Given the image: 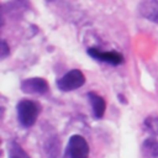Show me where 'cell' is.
Wrapping results in <instances>:
<instances>
[{"mask_svg":"<svg viewBox=\"0 0 158 158\" xmlns=\"http://www.w3.org/2000/svg\"><path fill=\"white\" fill-rule=\"evenodd\" d=\"M21 91L25 94H36V95H42L48 91V83L46 79L40 78V77H33L25 79L21 83Z\"/></svg>","mask_w":158,"mask_h":158,"instance_id":"obj_5","label":"cell"},{"mask_svg":"<svg viewBox=\"0 0 158 158\" xmlns=\"http://www.w3.org/2000/svg\"><path fill=\"white\" fill-rule=\"evenodd\" d=\"M89 157V144L86 139L80 135H73L69 137L63 158H88Z\"/></svg>","mask_w":158,"mask_h":158,"instance_id":"obj_2","label":"cell"},{"mask_svg":"<svg viewBox=\"0 0 158 158\" xmlns=\"http://www.w3.org/2000/svg\"><path fill=\"white\" fill-rule=\"evenodd\" d=\"M7 154L9 158H31L26 151L16 142H10L7 147Z\"/></svg>","mask_w":158,"mask_h":158,"instance_id":"obj_9","label":"cell"},{"mask_svg":"<svg viewBox=\"0 0 158 158\" xmlns=\"http://www.w3.org/2000/svg\"><path fill=\"white\" fill-rule=\"evenodd\" d=\"M16 114H17V121L22 127H31L35 125L38 117L40 106L37 105V102L30 99H25L17 102Z\"/></svg>","mask_w":158,"mask_h":158,"instance_id":"obj_1","label":"cell"},{"mask_svg":"<svg viewBox=\"0 0 158 158\" xmlns=\"http://www.w3.org/2000/svg\"><path fill=\"white\" fill-rule=\"evenodd\" d=\"M9 54H10V47H9L7 43L2 40V41H1V47H0V58L4 59V58H6Z\"/></svg>","mask_w":158,"mask_h":158,"instance_id":"obj_11","label":"cell"},{"mask_svg":"<svg viewBox=\"0 0 158 158\" xmlns=\"http://www.w3.org/2000/svg\"><path fill=\"white\" fill-rule=\"evenodd\" d=\"M86 98L89 99V101L91 104V109H93V114H94L95 118H101L106 110V102H105L104 98L98 95L94 91H89L86 94Z\"/></svg>","mask_w":158,"mask_h":158,"instance_id":"obj_7","label":"cell"},{"mask_svg":"<svg viewBox=\"0 0 158 158\" xmlns=\"http://www.w3.org/2000/svg\"><path fill=\"white\" fill-rule=\"evenodd\" d=\"M86 53L93 57L94 59L96 60H100V62H105V63H109V64H112V65H118V64H122L123 63V56L118 52H115V51H110V52H104L99 48H95V47H90L88 48Z\"/></svg>","mask_w":158,"mask_h":158,"instance_id":"obj_4","label":"cell"},{"mask_svg":"<svg viewBox=\"0 0 158 158\" xmlns=\"http://www.w3.org/2000/svg\"><path fill=\"white\" fill-rule=\"evenodd\" d=\"M138 12L148 21L158 23V0H146L139 2Z\"/></svg>","mask_w":158,"mask_h":158,"instance_id":"obj_6","label":"cell"},{"mask_svg":"<svg viewBox=\"0 0 158 158\" xmlns=\"http://www.w3.org/2000/svg\"><path fill=\"white\" fill-rule=\"evenodd\" d=\"M143 126L146 131H148L153 136H158V116L156 115H149L144 118Z\"/></svg>","mask_w":158,"mask_h":158,"instance_id":"obj_10","label":"cell"},{"mask_svg":"<svg viewBox=\"0 0 158 158\" xmlns=\"http://www.w3.org/2000/svg\"><path fill=\"white\" fill-rule=\"evenodd\" d=\"M56 84L62 91H73L85 84V75L79 69H72L60 77Z\"/></svg>","mask_w":158,"mask_h":158,"instance_id":"obj_3","label":"cell"},{"mask_svg":"<svg viewBox=\"0 0 158 158\" xmlns=\"http://www.w3.org/2000/svg\"><path fill=\"white\" fill-rule=\"evenodd\" d=\"M142 149L143 152L153 158L158 157V139L151 137V138H146L142 143Z\"/></svg>","mask_w":158,"mask_h":158,"instance_id":"obj_8","label":"cell"}]
</instances>
